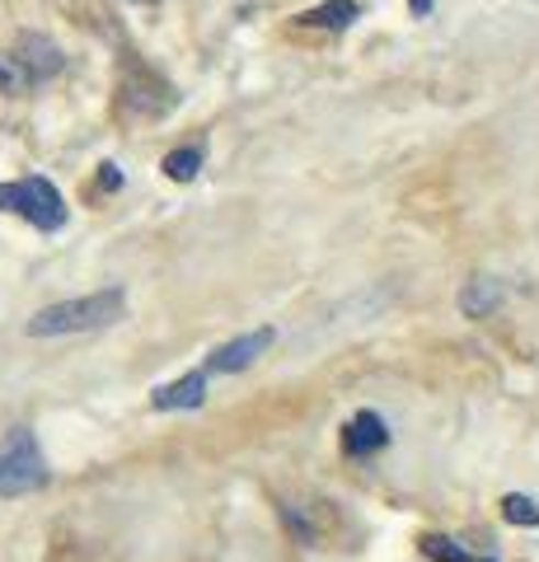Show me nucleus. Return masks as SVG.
Masks as SVG:
<instances>
[{
	"instance_id": "obj_1",
	"label": "nucleus",
	"mask_w": 539,
	"mask_h": 562,
	"mask_svg": "<svg viewBox=\"0 0 539 562\" xmlns=\"http://www.w3.org/2000/svg\"><path fill=\"white\" fill-rule=\"evenodd\" d=\"M127 314V295L123 286H109V291H94V295H76V301H57V305H43L38 314L29 319V338H61V333H94V328H109Z\"/></svg>"
},
{
	"instance_id": "obj_2",
	"label": "nucleus",
	"mask_w": 539,
	"mask_h": 562,
	"mask_svg": "<svg viewBox=\"0 0 539 562\" xmlns=\"http://www.w3.org/2000/svg\"><path fill=\"white\" fill-rule=\"evenodd\" d=\"M0 211H10V216H20L29 225H38V231H61L66 225V202L61 192L52 188L47 179H14V183H0Z\"/></svg>"
},
{
	"instance_id": "obj_3",
	"label": "nucleus",
	"mask_w": 539,
	"mask_h": 562,
	"mask_svg": "<svg viewBox=\"0 0 539 562\" xmlns=\"http://www.w3.org/2000/svg\"><path fill=\"white\" fill-rule=\"evenodd\" d=\"M43 483H47V460L38 441H33V431L14 427L5 446H0V497H29Z\"/></svg>"
},
{
	"instance_id": "obj_4",
	"label": "nucleus",
	"mask_w": 539,
	"mask_h": 562,
	"mask_svg": "<svg viewBox=\"0 0 539 562\" xmlns=\"http://www.w3.org/2000/svg\"><path fill=\"white\" fill-rule=\"evenodd\" d=\"M272 347V328H254V333H239L235 342L216 347L212 357H206V371L216 375H235V371H249V366L263 357V351Z\"/></svg>"
},
{
	"instance_id": "obj_5",
	"label": "nucleus",
	"mask_w": 539,
	"mask_h": 562,
	"mask_svg": "<svg viewBox=\"0 0 539 562\" xmlns=\"http://www.w3.org/2000/svg\"><path fill=\"white\" fill-rule=\"evenodd\" d=\"M202 398H206V371H188L183 380L160 384V390L150 394V403H155L160 413H173V408H202Z\"/></svg>"
},
{
	"instance_id": "obj_6",
	"label": "nucleus",
	"mask_w": 539,
	"mask_h": 562,
	"mask_svg": "<svg viewBox=\"0 0 539 562\" xmlns=\"http://www.w3.org/2000/svg\"><path fill=\"white\" fill-rule=\"evenodd\" d=\"M390 441V431H385V422H380L375 413H357L352 422H347V431H343V450L347 454H371Z\"/></svg>"
},
{
	"instance_id": "obj_7",
	"label": "nucleus",
	"mask_w": 539,
	"mask_h": 562,
	"mask_svg": "<svg viewBox=\"0 0 539 562\" xmlns=\"http://www.w3.org/2000/svg\"><path fill=\"white\" fill-rule=\"evenodd\" d=\"M357 14H361L357 0H324V5L301 14V24H310V29H347Z\"/></svg>"
},
{
	"instance_id": "obj_8",
	"label": "nucleus",
	"mask_w": 539,
	"mask_h": 562,
	"mask_svg": "<svg viewBox=\"0 0 539 562\" xmlns=\"http://www.w3.org/2000/svg\"><path fill=\"white\" fill-rule=\"evenodd\" d=\"M20 61L29 66V76H57V70H61V52L52 47L47 38H38V33H29Z\"/></svg>"
},
{
	"instance_id": "obj_9",
	"label": "nucleus",
	"mask_w": 539,
	"mask_h": 562,
	"mask_svg": "<svg viewBox=\"0 0 539 562\" xmlns=\"http://www.w3.org/2000/svg\"><path fill=\"white\" fill-rule=\"evenodd\" d=\"M497 301H502V291L493 286V281H469L464 295H460V310L469 314V319H483L489 310H497Z\"/></svg>"
},
{
	"instance_id": "obj_10",
	"label": "nucleus",
	"mask_w": 539,
	"mask_h": 562,
	"mask_svg": "<svg viewBox=\"0 0 539 562\" xmlns=\"http://www.w3.org/2000/svg\"><path fill=\"white\" fill-rule=\"evenodd\" d=\"M198 169H202V146H183V150L165 155V173L173 183H193Z\"/></svg>"
},
{
	"instance_id": "obj_11",
	"label": "nucleus",
	"mask_w": 539,
	"mask_h": 562,
	"mask_svg": "<svg viewBox=\"0 0 539 562\" xmlns=\"http://www.w3.org/2000/svg\"><path fill=\"white\" fill-rule=\"evenodd\" d=\"M423 553L431 562H493V558H474V553H464L456 539H446V535H427L423 539Z\"/></svg>"
},
{
	"instance_id": "obj_12",
	"label": "nucleus",
	"mask_w": 539,
	"mask_h": 562,
	"mask_svg": "<svg viewBox=\"0 0 539 562\" xmlns=\"http://www.w3.org/2000/svg\"><path fill=\"white\" fill-rule=\"evenodd\" d=\"M29 80H33L29 66H24L20 57H10V52H0V90H5V94H20Z\"/></svg>"
},
{
	"instance_id": "obj_13",
	"label": "nucleus",
	"mask_w": 539,
	"mask_h": 562,
	"mask_svg": "<svg viewBox=\"0 0 539 562\" xmlns=\"http://www.w3.org/2000/svg\"><path fill=\"white\" fill-rule=\"evenodd\" d=\"M502 516H507L512 525H539V502L512 492V497H502Z\"/></svg>"
},
{
	"instance_id": "obj_14",
	"label": "nucleus",
	"mask_w": 539,
	"mask_h": 562,
	"mask_svg": "<svg viewBox=\"0 0 539 562\" xmlns=\"http://www.w3.org/2000/svg\"><path fill=\"white\" fill-rule=\"evenodd\" d=\"M99 183H103V188H117L123 179H117V169H113V165H103V169H99Z\"/></svg>"
},
{
	"instance_id": "obj_15",
	"label": "nucleus",
	"mask_w": 539,
	"mask_h": 562,
	"mask_svg": "<svg viewBox=\"0 0 539 562\" xmlns=\"http://www.w3.org/2000/svg\"><path fill=\"white\" fill-rule=\"evenodd\" d=\"M408 5H413L417 20H423V14H431V0H408Z\"/></svg>"
},
{
	"instance_id": "obj_16",
	"label": "nucleus",
	"mask_w": 539,
	"mask_h": 562,
	"mask_svg": "<svg viewBox=\"0 0 539 562\" xmlns=\"http://www.w3.org/2000/svg\"><path fill=\"white\" fill-rule=\"evenodd\" d=\"M132 5H142V0H132Z\"/></svg>"
}]
</instances>
